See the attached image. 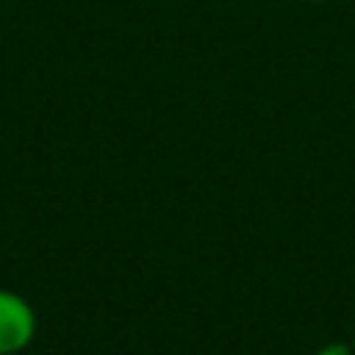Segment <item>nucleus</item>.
<instances>
[{
  "label": "nucleus",
  "instance_id": "obj_1",
  "mask_svg": "<svg viewBox=\"0 0 355 355\" xmlns=\"http://www.w3.org/2000/svg\"><path fill=\"white\" fill-rule=\"evenodd\" d=\"M36 336V313L31 302L8 288H0V355L22 352Z\"/></svg>",
  "mask_w": 355,
  "mask_h": 355
},
{
  "label": "nucleus",
  "instance_id": "obj_2",
  "mask_svg": "<svg viewBox=\"0 0 355 355\" xmlns=\"http://www.w3.org/2000/svg\"><path fill=\"white\" fill-rule=\"evenodd\" d=\"M316 355H349V349H347L344 344H330V347H324V349H319Z\"/></svg>",
  "mask_w": 355,
  "mask_h": 355
}]
</instances>
